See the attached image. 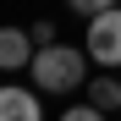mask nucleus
Here are the masks:
<instances>
[{
  "label": "nucleus",
  "mask_w": 121,
  "mask_h": 121,
  "mask_svg": "<svg viewBox=\"0 0 121 121\" xmlns=\"http://www.w3.org/2000/svg\"><path fill=\"white\" fill-rule=\"evenodd\" d=\"M88 99H94L105 116L121 110V77H110V66H105V77H94V83H88Z\"/></svg>",
  "instance_id": "nucleus-5"
},
{
  "label": "nucleus",
  "mask_w": 121,
  "mask_h": 121,
  "mask_svg": "<svg viewBox=\"0 0 121 121\" xmlns=\"http://www.w3.org/2000/svg\"><path fill=\"white\" fill-rule=\"evenodd\" d=\"M66 6H72L77 17H94V11H105V6H116V0H66Z\"/></svg>",
  "instance_id": "nucleus-7"
},
{
  "label": "nucleus",
  "mask_w": 121,
  "mask_h": 121,
  "mask_svg": "<svg viewBox=\"0 0 121 121\" xmlns=\"http://www.w3.org/2000/svg\"><path fill=\"white\" fill-rule=\"evenodd\" d=\"M88 60H99V66H121V6H105L88 17V39H83Z\"/></svg>",
  "instance_id": "nucleus-2"
},
{
  "label": "nucleus",
  "mask_w": 121,
  "mask_h": 121,
  "mask_svg": "<svg viewBox=\"0 0 121 121\" xmlns=\"http://www.w3.org/2000/svg\"><path fill=\"white\" fill-rule=\"evenodd\" d=\"M0 121H39V99L28 88L6 83V88H0Z\"/></svg>",
  "instance_id": "nucleus-4"
},
{
  "label": "nucleus",
  "mask_w": 121,
  "mask_h": 121,
  "mask_svg": "<svg viewBox=\"0 0 121 121\" xmlns=\"http://www.w3.org/2000/svg\"><path fill=\"white\" fill-rule=\"evenodd\" d=\"M33 83L44 94L88 88V50H77V44H39L33 50Z\"/></svg>",
  "instance_id": "nucleus-1"
},
{
  "label": "nucleus",
  "mask_w": 121,
  "mask_h": 121,
  "mask_svg": "<svg viewBox=\"0 0 121 121\" xmlns=\"http://www.w3.org/2000/svg\"><path fill=\"white\" fill-rule=\"evenodd\" d=\"M17 66H33V33L0 28V72H17Z\"/></svg>",
  "instance_id": "nucleus-3"
},
{
  "label": "nucleus",
  "mask_w": 121,
  "mask_h": 121,
  "mask_svg": "<svg viewBox=\"0 0 121 121\" xmlns=\"http://www.w3.org/2000/svg\"><path fill=\"white\" fill-rule=\"evenodd\" d=\"M99 116H105V110H99L94 99H88V105H72V110H66V121H99Z\"/></svg>",
  "instance_id": "nucleus-6"
},
{
  "label": "nucleus",
  "mask_w": 121,
  "mask_h": 121,
  "mask_svg": "<svg viewBox=\"0 0 121 121\" xmlns=\"http://www.w3.org/2000/svg\"><path fill=\"white\" fill-rule=\"evenodd\" d=\"M33 44H55V22H33Z\"/></svg>",
  "instance_id": "nucleus-8"
}]
</instances>
